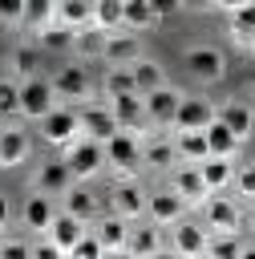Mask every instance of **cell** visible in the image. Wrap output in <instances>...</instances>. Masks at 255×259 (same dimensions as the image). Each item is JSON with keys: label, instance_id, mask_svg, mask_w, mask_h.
Wrapping results in <instances>:
<instances>
[{"label": "cell", "instance_id": "db71d44e", "mask_svg": "<svg viewBox=\"0 0 255 259\" xmlns=\"http://www.w3.org/2000/svg\"><path fill=\"white\" fill-rule=\"evenodd\" d=\"M0 130H4V117H0Z\"/></svg>", "mask_w": 255, "mask_h": 259}, {"label": "cell", "instance_id": "7dc6e473", "mask_svg": "<svg viewBox=\"0 0 255 259\" xmlns=\"http://www.w3.org/2000/svg\"><path fill=\"white\" fill-rule=\"evenodd\" d=\"M150 8H154V16H158V20H170L174 12H182V4H178V0H150Z\"/></svg>", "mask_w": 255, "mask_h": 259}, {"label": "cell", "instance_id": "9a60e30c", "mask_svg": "<svg viewBox=\"0 0 255 259\" xmlns=\"http://www.w3.org/2000/svg\"><path fill=\"white\" fill-rule=\"evenodd\" d=\"M146 219L166 231V227H174L178 219H186V202H182L170 186H158V190L146 194Z\"/></svg>", "mask_w": 255, "mask_h": 259}, {"label": "cell", "instance_id": "2e32d148", "mask_svg": "<svg viewBox=\"0 0 255 259\" xmlns=\"http://www.w3.org/2000/svg\"><path fill=\"white\" fill-rule=\"evenodd\" d=\"M73 182H77V178L69 174L65 158H49V162H40V166H36V174H32V190H40V194H49V198L69 194V186H73Z\"/></svg>", "mask_w": 255, "mask_h": 259}, {"label": "cell", "instance_id": "d590c367", "mask_svg": "<svg viewBox=\"0 0 255 259\" xmlns=\"http://www.w3.org/2000/svg\"><path fill=\"white\" fill-rule=\"evenodd\" d=\"M227 32H231V40H243V45L255 40V0L227 16Z\"/></svg>", "mask_w": 255, "mask_h": 259}, {"label": "cell", "instance_id": "6da1fadb", "mask_svg": "<svg viewBox=\"0 0 255 259\" xmlns=\"http://www.w3.org/2000/svg\"><path fill=\"white\" fill-rule=\"evenodd\" d=\"M49 81H53V93H57L61 105H85V101H93V77H89L85 61H73V65L53 69Z\"/></svg>", "mask_w": 255, "mask_h": 259}, {"label": "cell", "instance_id": "44dd1931", "mask_svg": "<svg viewBox=\"0 0 255 259\" xmlns=\"http://www.w3.org/2000/svg\"><path fill=\"white\" fill-rule=\"evenodd\" d=\"M219 121H223L239 142H247V138L255 134V109H251L247 101H239V97H231V101L219 105Z\"/></svg>", "mask_w": 255, "mask_h": 259}, {"label": "cell", "instance_id": "816d5d0a", "mask_svg": "<svg viewBox=\"0 0 255 259\" xmlns=\"http://www.w3.org/2000/svg\"><path fill=\"white\" fill-rule=\"evenodd\" d=\"M243 223H247V231H251V235H255V202H251V210H247V214H243Z\"/></svg>", "mask_w": 255, "mask_h": 259}, {"label": "cell", "instance_id": "9c48e42d", "mask_svg": "<svg viewBox=\"0 0 255 259\" xmlns=\"http://www.w3.org/2000/svg\"><path fill=\"white\" fill-rule=\"evenodd\" d=\"M206 243H210V231L198 219H178L166 239V247H174L182 259H206Z\"/></svg>", "mask_w": 255, "mask_h": 259}, {"label": "cell", "instance_id": "4fadbf2b", "mask_svg": "<svg viewBox=\"0 0 255 259\" xmlns=\"http://www.w3.org/2000/svg\"><path fill=\"white\" fill-rule=\"evenodd\" d=\"M28 158H32V134L20 121H4V130H0V170L24 166Z\"/></svg>", "mask_w": 255, "mask_h": 259}, {"label": "cell", "instance_id": "3957f363", "mask_svg": "<svg viewBox=\"0 0 255 259\" xmlns=\"http://www.w3.org/2000/svg\"><path fill=\"white\" fill-rule=\"evenodd\" d=\"M61 158H65V166H69V174H73L77 182H89V178H97V174L105 170V146L93 142V138L69 142V146L61 150Z\"/></svg>", "mask_w": 255, "mask_h": 259}, {"label": "cell", "instance_id": "f546056e", "mask_svg": "<svg viewBox=\"0 0 255 259\" xmlns=\"http://www.w3.org/2000/svg\"><path fill=\"white\" fill-rule=\"evenodd\" d=\"M49 24H57V0H24V32L40 36Z\"/></svg>", "mask_w": 255, "mask_h": 259}, {"label": "cell", "instance_id": "60d3db41", "mask_svg": "<svg viewBox=\"0 0 255 259\" xmlns=\"http://www.w3.org/2000/svg\"><path fill=\"white\" fill-rule=\"evenodd\" d=\"M235 194L243 202H255V158L235 166Z\"/></svg>", "mask_w": 255, "mask_h": 259}, {"label": "cell", "instance_id": "b9f144b4", "mask_svg": "<svg viewBox=\"0 0 255 259\" xmlns=\"http://www.w3.org/2000/svg\"><path fill=\"white\" fill-rule=\"evenodd\" d=\"M69 259H109V251L101 247V239H97V235H93V227H89V235L69 251Z\"/></svg>", "mask_w": 255, "mask_h": 259}, {"label": "cell", "instance_id": "277c9868", "mask_svg": "<svg viewBox=\"0 0 255 259\" xmlns=\"http://www.w3.org/2000/svg\"><path fill=\"white\" fill-rule=\"evenodd\" d=\"M182 65L198 85H215V81L227 77V53L215 49V45H190L182 53Z\"/></svg>", "mask_w": 255, "mask_h": 259}, {"label": "cell", "instance_id": "f907efd6", "mask_svg": "<svg viewBox=\"0 0 255 259\" xmlns=\"http://www.w3.org/2000/svg\"><path fill=\"white\" fill-rule=\"evenodd\" d=\"M150 259H182V255H178V251H174V247H162V251H154V255H150Z\"/></svg>", "mask_w": 255, "mask_h": 259}, {"label": "cell", "instance_id": "7bdbcfd3", "mask_svg": "<svg viewBox=\"0 0 255 259\" xmlns=\"http://www.w3.org/2000/svg\"><path fill=\"white\" fill-rule=\"evenodd\" d=\"M0 24L20 28L24 24V0H0Z\"/></svg>", "mask_w": 255, "mask_h": 259}, {"label": "cell", "instance_id": "8992f818", "mask_svg": "<svg viewBox=\"0 0 255 259\" xmlns=\"http://www.w3.org/2000/svg\"><path fill=\"white\" fill-rule=\"evenodd\" d=\"M57 105H61V101H57L49 77L36 73V77L20 81V117H24V121H40V117H49Z\"/></svg>", "mask_w": 255, "mask_h": 259}, {"label": "cell", "instance_id": "d6a6232c", "mask_svg": "<svg viewBox=\"0 0 255 259\" xmlns=\"http://www.w3.org/2000/svg\"><path fill=\"white\" fill-rule=\"evenodd\" d=\"M202 134H206L210 158H231V162H235V154H239V146H243V142H239V138H235V134H231V130H227L219 117H215V121H210Z\"/></svg>", "mask_w": 255, "mask_h": 259}, {"label": "cell", "instance_id": "c3c4849f", "mask_svg": "<svg viewBox=\"0 0 255 259\" xmlns=\"http://www.w3.org/2000/svg\"><path fill=\"white\" fill-rule=\"evenodd\" d=\"M210 4H215V8H223V12L231 16V12H239V8H243V4H251V0H210Z\"/></svg>", "mask_w": 255, "mask_h": 259}, {"label": "cell", "instance_id": "5bb4252c", "mask_svg": "<svg viewBox=\"0 0 255 259\" xmlns=\"http://www.w3.org/2000/svg\"><path fill=\"white\" fill-rule=\"evenodd\" d=\"M146 194H150V190H142L134 178H121V182H113V190H109V206H113V214H121L125 223H142V219H146Z\"/></svg>", "mask_w": 255, "mask_h": 259}, {"label": "cell", "instance_id": "ba28073f", "mask_svg": "<svg viewBox=\"0 0 255 259\" xmlns=\"http://www.w3.org/2000/svg\"><path fill=\"white\" fill-rule=\"evenodd\" d=\"M105 166L109 170H117L121 178H130V174H138V166H142V138L138 134H113L109 142H105Z\"/></svg>", "mask_w": 255, "mask_h": 259}, {"label": "cell", "instance_id": "f35d334b", "mask_svg": "<svg viewBox=\"0 0 255 259\" xmlns=\"http://www.w3.org/2000/svg\"><path fill=\"white\" fill-rule=\"evenodd\" d=\"M0 117L4 121L20 117V81H12V77H0Z\"/></svg>", "mask_w": 255, "mask_h": 259}, {"label": "cell", "instance_id": "83f0119b", "mask_svg": "<svg viewBox=\"0 0 255 259\" xmlns=\"http://www.w3.org/2000/svg\"><path fill=\"white\" fill-rule=\"evenodd\" d=\"M198 174H202L210 194H227L235 186V162L231 158H206V162H198Z\"/></svg>", "mask_w": 255, "mask_h": 259}, {"label": "cell", "instance_id": "5b68a950", "mask_svg": "<svg viewBox=\"0 0 255 259\" xmlns=\"http://www.w3.org/2000/svg\"><path fill=\"white\" fill-rule=\"evenodd\" d=\"M36 130H40V142H45V146L65 150L69 142L81 138V113H77V105H57L49 117L36 121Z\"/></svg>", "mask_w": 255, "mask_h": 259}, {"label": "cell", "instance_id": "484cf974", "mask_svg": "<svg viewBox=\"0 0 255 259\" xmlns=\"http://www.w3.org/2000/svg\"><path fill=\"white\" fill-rule=\"evenodd\" d=\"M93 235L101 239V247H105L109 255H125V243H130V223H125L121 214H105V219H97Z\"/></svg>", "mask_w": 255, "mask_h": 259}, {"label": "cell", "instance_id": "ab89813d", "mask_svg": "<svg viewBox=\"0 0 255 259\" xmlns=\"http://www.w3.org/2000/svg\"><path fill=\"white\" fill-rule=\"evenodd\" d=\"M239 251H243L239 235H210L206 243V259H239Z\"/></svg>", "mask_w": 255, "mask_h": 259}, {"label": "cell", "instance_id": "ee69618b", "mask_svg": "<svg viewBox=\"0 0 255 259\" xmlns=\"http://www.w3.org/2000/svg\"><path fill=\"white\" fill-rule=\"evenodd\" d=\"M0 259H32V243H24V239H0Z\"/></svg>", "mask_w": 255, "mask_h": 259}, {"label": "cell", "instance_id": "836d02e7", "mask_svg": "<svg viewBox=\"0 0 255 259\" xmlns=\"http://www.w3.org/2000/svg\"><path fill=\"white\" fill-rule=\"evenodd\" d=\"M93 28L121 32L125 28V0H93Z\"/></svg>", "mask_w": 255, "mask_h": 259}, {"label": "cell", "instance_id": "603a6c76", "mask_svg": "<svg viewBox=\"0 0 255 259\" xmlns=\"http://www.w3.org/2000/svg\"><path fill=\"white\" fill-rule=\"evenodd\" d=\"M138 57H146L142 53V40H138V32H109V40H105V57H101V65H134Z\"/></svg>", "mask_w": 255, "mask_h": 259}, {"label": "cell", "instance_id": "4dcf8cb0", "mask_svg": "<svg viewBox=\"0 0 255 259\" xmlns=\"http://www.w3.org/2000/svg\"><path fill=\"white\" fill-rule=\"evenodd\" d=\"M57 24L81 32L93 24V0H57Z\"/></svg>", "mask_w": 255, "mask_h": 259}, {"label": "cell", "instance_id": "8fae6325", "mask_svg": "<svg viewBox=\"0 0 255 259\" xmlns=\"http://www.w3.org/2000/svg\"><path fill=\"white\" fill-rule=\"evenodd\" d=\"M77 113H81V138H93V142H109L113 134H121L117 130V121H113V113H109V101H85V105H77Z\"/></svg>", "mask_w": 255, "mask_h": 259}, {"label": "cell", "instance_id": "ffe728a7", "mask_svg": "<svg viewBox=\"0 0 255 259\" xmlns=\"http://www.w3.org/2000/svg\"><path fill=\"white\" fill-rule=\"evenodd\" d=\"M61 210H69V214L81 219V223H97V219H101V198H97V190H89L85 182H73L69 194H61Z\"/></svg>", "mask_w": 255, "mask_h": 259}, {"label": "cell", "instance_id": "e0dca14e", "mask_svg": "<svg viewBox=\"0 0 255 259\" xmlns=\"http://www.w3.org/2000/svg\"><path fill=\"white\" fill-rule=\"evenodd\" d=\"M170 190H174L186 206H202V198L210 194L206 182H202V174H198V166H190V162H178V166L170 170Z\"/></svg>", "mask_w": 255, "mask_h": 259}, {"label": "cell", "instance_id": "bcb514c9", "mask_svg": "<svg viewBox=\"0 0 255 259\" xmlns=\"http://www.w3.org/2000/svg\"><path fill=\"white\" fill-rule=\"evenodd\" d=\"M12 219H16V210H12V198L0 190V239L8 235V227H12Z\"/></svg>", "mask_w": 255, "mask_h": 259}, {"label": "cell", "instance_id": "7a4b0ae2", "mask_svg": "<svg viewBox=\"0 0 255 259\" xmlns=\"http://www.w3.org/2000/svg\"><path fill=\"white\" fill-rule=\"evenodd\" d=\"M198 223H202L210 235H239V227H243V206H239L231 194H206L202 206H198Z\"/></svg>", "mask_w": 255, "mask_h": 259}, {"label": "cell", "instance_id": "4316f807", "mask_svg": "<svg viewBox=\"0 0 255 259\" xmlns=\"http://www.w3.org/2000/svg\"><path fill=\"white\" fill-rule=\"evenodd\" d=\"M170 138H174L178 162L198 166V162H206V158H210V146H206V134H202V130H174Z\"/></svg>", "mask_w": 255, "mask_h": 259}, {"label": "cell", "instance_id": "ac0fdd59", "mask_svg": "<svg viewBox=\"0 0 255 259\" xmlns=\"http://www.w3.org/2000/svg\"><path fill=\"white\" fill-rule=\"evenodd\" d=\"M142 166L158 170V174H170L178 166V150H174V138L170 134H150L142 138Z\"/></svg>", "mask_w": 255, "mask_h": 259}, {"label": "cell", "instance_id": "cb8c5ba5", "mask_svg": "<svg viewBox=\"0 0 255 259\" xmlns=\"http://www.w3.org/2000/svg\"><path fill=\"white\" fill-rule=\"evenodd\" d=\"M40 73V45L36 40H20L12 53H8V77L12 81H28Z\"/></svg>", "mask_w": 255, "mask_h": 259}, {"label": "cell", "instance_id": "1f68e13d", "mask_svg": "<svg viewBox=\"0 0 255 259\" xmlns=\"http://www.w3.org/2000/svg\"><path fill=\"white\" fill-rule=\"evenodd\" d=\"M105 40H109V32H101V28H81L77 36H73V53H77V61H101L105 57Z\"/></svg>", "mask_w": 255, "mask_h": 259}, {"label": "cell", "instance_id": "30bf717a", "mask_svg": "<svg viewBox=\"0 0 255 259\" xmlns=\"http://www.w3.org/2000/svg\"><path fill=\"white\" fill-rule=\"evenodd\" d=\"M182 97H186V93L174 89V85H162V89L146 93L142 101H146V117H150V125H154V130H174V117H178Z\"/></svg>", "mask_w": 255, "mask_h": 259}, {"label": "cell", "instance_id": "74e56055", "mask_svg": "<svg viewBox=\"0 0 255 259\" xmlns=\"http://www.w3.org/2000/svg\"><path fill=\"white\" fill-rule=\"evenodd\" d=\"M101 93H105V97H117V93H138V89H134V73H130V65H105Z\"/></svg>", "mask_w": 255, "mask_h": 259}, {"label": "cell", "instance_id": "8d00e7d4", "mask_svg": "<svg viewBox=\"0 0 255 259\" xmlns=\"http://www.w3.org/2000/svg\"><path fill=\"white\" fill-rule=\"evenodd\" d=\"M73 28H65V24H49L40 36H32L36 45H40V53H73Z\"/></svg>", "mask_w": 255, "mask_h": 259}, {"label": "cell", "instance_id": "f5cc1de1", "mask_svg": "<svg viewBox=\"0 0 255 259\" xmlns=\"http://www.w3.org/2000/svg\"><path fill=\"white\" fill-rule=\"evenodd\" d=\"M239 259H255V243H243V251H239Z\"/></svg>", "mask_w": 255, "mask_h": 259}, {"label": "cell", "instance_id": "e575fe53", "mask_svg": "<svg viewBox=\"0 0 255 259\" xmlns=\"http://www.w3.org/2000/svg\"><path fill=\"white\" fill-rule=\"evenodd\" d=\"M154 24H162L150 8V0H125V32H150Z\"/></svg>", "mask_w": 255, "mask_h": 259}, {"label": "cell", "instance_id": "7c38bea8", "mask_svg": "<svg viewBox=\"0 0 255 259\" xmlns=\"http://www.w3.org/2000/svg\"><path fill=\"white\" fill-rule=\"evenodd\" d=\"M57 198H49V194H40V190H32V194H24V202H20V227L24 231H32V235H49V227H53V219H57Z\"/></svg>", "mask_w": 255, "mask_h": 259}, {"label": "cell", "instance_id": "d4e9b609", "mask_svg": "<svg viewBox=\"0 0 255 259\" xmlns=\"http://www.w3.org/2000/svg\"><path fill=\"white\" fill-rule=\"evenodd\" d=\"M85 235H89V223L73 219L69 210H57V219H53V227H49V239H53L61 251H73V247H77Z\"/></svg>", "mask_w": 255, "mask_h": 259}, {"label": "cell", "instance_id": "f6af8a7d", "mask_svg": "<svg viewBox=\"0 0 255 259\" xmlns=\"http://www.w3.org/2000/svg\"><path fill=\"white\" fill-rule=\"evenodd\" d=\"M32 259H69V251H61L49 235H40V239L32 243Z\"/></svg>", "mask_w": 255, "mask_h": 259}, {"label": "cell", "instance_id": "681fc988", "mask_svg": "<svg viewBox=\"0 0 255 259\" xmlns=\"http://www.w3.org/2000/svg\"><path fill=\"white\" fill-rule=\"evenodd\" d=\"M182 8H190V12H202V8H210V0H178Z\"/></svg>", "mask_w": 255, "mask_h": 259}, {"label": "cell", "instance_id": "52a82bcc", "mask_svg": "<svg viewBox=\"0 0 255 259\" xmlns=\"http://www.w3.org/2000/svg\"><path fill=\"white\" fill-rule=\"evenodd\" d=\"M105 101H109V113H113L117 130L138 134V138H150V134H154V125H150V117H146L142 93H117V97H105Z\"/></svg>", "mask_w": 255, "mask_h": 259}, {"label": "cell", "instance_id": "7402d4cb", "mask_svg": "<svg viewBox=\"0 0 255 259\" xmlns=\"http://www.w3.org/2000/svg\"><path fill=\"white\" fill-rule=\"evenodd\" d=\"M166 239H162V227H154L150 219L130 227V243H125V259H150L154 251H162Z\"/></svg>", "mask_w": 255, "mask_h": 259}, {"label": "cell", "instance_id": "11a10c76", "mask_svg": "<svg viewBox=\"0 0 255 259\" xmlns=\"http://www.w3.org/2000/svg\"><path fill=\"white\" fill-rule=\"evenodd\" d=\"M251 49H255V40H251Z\"/></svg>", "mask_w": 255, "mask_h": 259}, {"label": "cell", "instance_id": "f1b7e54d", "mask_svg": "<svg viewBox=\"0 0 255 259\" xmlns=\"http://www.w3.org/2000/svg\"><path fill=\"white\" fill-rule=\"evenodd\" d=\"M130 73H134V89L146 97V93H154V89H162V85H170L166 81V69H162V61H154V57H138L134 65H130Z\"/></svg>", "mask_w": 255, "mask_h": 259}, {"label": "cell", "instance_id": "d6986e66", "mask_svg": "<svg viewBox=\"0 0 255 259\" xmlns=\"http://www.w3.org/2000/svg\"><path fill=\"white\" fill-rule=\"evenodd\" d=\"M219 117V105L210 101V97H182V105H178V117H174V130H206L210 121Z\"/></svg>", "mask_w": 255, "mask_h": 259}]
</instances>
